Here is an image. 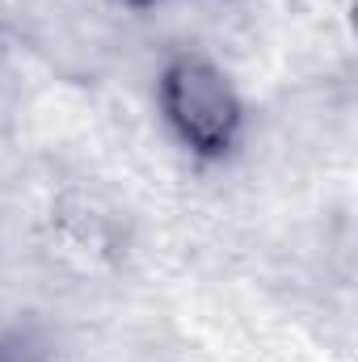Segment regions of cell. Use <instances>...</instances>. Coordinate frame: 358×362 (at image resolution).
<instances>
[{
	"label": "cell",
	"mask_w": 358,
	"mask_h": 362,
	"mask_svg": "<svg viewBox=\"0 0 358 362\" xmlns=\"http://www.w3.org/2000/svg\"><path fill=\"white\" fill-rule=\"evenodd\" d=\"M122 4H135V8H148V4H156V0H122Z\"/></svg>",
	"instance_id": "cell-2"
},
{
	"label": "cell",
	"mask_w": 358,
	"mask_h": 362,
	"mask_svg": "<svg viewBox=\"0 0 358 362\" xmlns=\"http://www.w3.org/2000/svg\"><path fill=\"white\" fill-rule=\"evenodd\" d=\"M156 97H161L165 127L194 160L219 165L236 152L245 131V101L215 59L194 51L173 55L161 68Z\"/></svg>",
	"instance_id": "cell-1"
}]
</instances>
